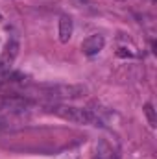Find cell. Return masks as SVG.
I'll return each instance as SVG.
<instances>
[{
  "instance_id": "cell-1",
  "label": "cell",
  "mask_w": 157,
  "mask_h": 159,
  "mask_svg": "<svg viewBox=\"0 0 157 159\" xmlns=\"http://www.w3.org/2000/svg\"><path fill=\"white\" fill-rule=\"evenodd\" d=\"M46 109L57 117L65 120H70L74 124H85V126H96L100 120L96 119L89 109H81L74 106H67V104H48Z\"/></svg>"
},
{
  "instance_id": "cell-7",
  "label": "cell",
  "mask_w": 157,
  "mask_h": 159,
  "mask_svg": "<svg viewBox=\"0 0 157 159\" xmlns=\"http://www.w3.org/2000/svg\"><path fill=\"white\" fill-rule=\"evenodd\" d=\"M2 20H4V17H2V13H0V22H2Z\"/></svg>"
},
{
  "instance_id": "cell-5",
  "label": "cell",
  "mask_w": 157,
  "mask_h": 159,
  "mask_svg": "<svg viewBox=\"0 0 157 159\" xmlns=\"http://www.w3.org/2000/svg\"><path fill=\"white\" fill-rule=\"evenodd\" d=\"M96 159H115L113 150H111L107 144H102V146L96 150Z\"/></svg>"
},
{
  "instance_id": "cell-4",
  "label": "cell",
  "mask_w": 157,
  "mask_h": 159,
  "mask_svg": "<svg viewBox=\"0 0 157 159\" xmlns=\"http://www.w3.org/2000/svg\"><path fill=\"white\" fill-rule=\"evenodd\" d=\"M72 30H74V24H72V19L63 15L59 19V41L61 43H69L72 37Z\"/></svg>"
},
{
  "instance_id": "cell-6",
  "label": "cell",
  "mask_w": 157,
  "mask_h": 159,
  "mask_svg": "<svg viewBox=\"0 0 157 159\" xmlns=\"http://www.w3.org/2000/svg\"><path fill=\"white\" fill-rule=\"evenodd\" d=\"M144 113H146V117H148L150 126H152V128H155V113H154L152 104H146V106H144Z\"/></svg>"
},
{
  "instance_id": "cell-2",
  "label": "cell",
  "mask_w": 157,
  "mask_h": 159,
  "mask_svg": "<svg viewBox=\"0 0 157 159\" xmlns=\"http://www.w3.org/2000/svg\"><path fill=\"white\" fill-rule=\"evenodd\" d=\"M41 91L44 93V96L57 98V100H74L85 93V89L81 85H61V83L44 85V87H41Z\"/></svg>"
},
{
  "instance_id": "cell-3",
  "label": "cell",
  "mask_w": 157,
  "mask_h": 159,
  "mask_svg": "<svg viewBox=\"0 0 157 159\" xmlns=\"http://www.w3.org/2000/svg\"><path fill=\"white\" fill-rule=\"evenodd\" d=\"M104 46H105V39H104V35H100V34L89 35L87 39L81 43V50H83V54L89 56V57L100 54V52L104 50Z\"/></svg>"
}]
</instances>
